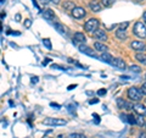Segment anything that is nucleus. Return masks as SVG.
Returning a JSON list of instances; mask_svg holds the SVG:
<instances>
[{
	"label": "nucleus",
	"instance_id": "obj_1",
	"mask_svg": "<svg viewBox=\"0 0 146 138\" xmlns=\"http://www.w3.org/2000/svg\"><path fill=\"white\" fill-rule=\"evenodd\" d=\"M133 32H134V34L136 37H139V38H141V39H144L146 37V27H145V25L143 23V22H140V21H138L134 25Z\"/></svg>",
	"mask_w": 146,
	"mask_h": 138
},
{
	"label": "nucleus",
	"instance_id": "obj_2",
	"mask_svg": "<svg viewBox=\"0 0 146 138\" xmlns=\"http://www.w3.org/2000/svg\"><path fill=\"white\" fill-rule=\"evenodd\" d=\"M128 96H129L130 100L139 102V100L143 99V93H141V90L138 89L136 87H130V88L128 89Z\"/></svg>",
	"mask_w": 146,
	"mask_h": 138
},
{
	"label": "nucleus",
	"instance_id": "obj_3",
	"mask_svg": "<svg viewBox=\"0 0 146 138\" xmlns=\"http://www.w3.org/2000/svg\"><path fill=\"white\" fill-rule=\"evenodd\" d=\"M98 27H99V21L96 18H90V20H88L85 22L84 29L86 32H95L98 29Z\"/></svg>",
	"mask_w": 146,
	"mask_h": 138
},
{
	"label": "nucleus",
	"instance_id": "obj_4",
	"mask_svg": "<svg viewBox=\"0 0 146 138\" xmlns=\"http://www.w3.org/2000/svg\"><path fill=\"white\" fill-rule=\"evenodd\" d=\"M43 123L50 126H63L66 125V120H63V119H46L43 121Z\"/></svg>",
	"mask_w": 146,
	"mask_h": 138
},
{
	"label": "nucleus",
	"instance_id": "obj_5",
	"mask_svg": "<svg viewBox=\"0 0 146 138\" xmlns=\"http://www.w3.org/2000/svg\"><path fill=\"white\" fill-rule=\"evenodd\" d=\"M130 47L134 50H136V52H145L146 50V44L143 40H134V42H131Z\"/></svg>",
	"mask_w": 146,
	"mask_h": 138
},
{
	"label": "nucleus",
	"instance_id": "obj_6",
	"mask_svg": "<svg viewBox=\"0 0 146 138\" xmlns=\"http://www.w3.org/2000/svg\"><path fill=\"white\" fill-rule=\"evenodd\" d=\"M85 10L83 7H74V10L72 11V15H73V17L74 18H83L84 16H85Z\"/></svg>",
	"mask_w": 146,
	"mask_h": 138
},
{
	"label": "nucleus",
	"instance_id": "obj_7",
	"mask_svg": "<svg viewBox=\"0 0 146 138\" xmlns=\"http://www.w3.org/2000/svg\"><path fill=\"white\" fill-rule=\"evenodd\" d=\"M133 109H134V111L136 114L140 115V116H145V115H146V107H145V105H143V104H140V103L135 104L133 107Z\"/></svg>",
	"mask_w": 146,
	"mask_h": 138
},
{
	"label": "nucleus",
	"instance_id": "obj_8",
	"mask_svg": "<svg viewBox=\"0 0 146 138\" xmlns=\"http://www.w3.org/2000/svg\"><path fill=\"white\" fill-rule=\"evenodd\" d=\"M94 37L96 39H99V40H107V34H106V32L105 31H102V29H96L94 32Z\"/></svg>",
	"mask_w": 146,
	"mask_h": 138
},
{
	"label": "nucleus",
	"instance_id": "obj_9",
	"mask_svg": "<svg viewBox=\"0 0 146 138\" xmlns=\"http://www.w3.org/2000/svg\"><path fill=\"white\" fill-rule=\"evenodd\" d=\"M111 65H113L115 67H118V68H121V70H124L125 68V62L122 60V59L119 58H117V59H113V61Z\"/></svg>",
	"mask_w": 146,
	"mask_h": 138
},
{
	"label": "nucleus",
	"instance_id": "obj_10",
	"mask_svg": "<svg viewBox=\"0 0 146 138\" xmlns=\"http://www.w3.org/2000/svg\"><path fill=\"white\" fill-rule=\"evenodd\" d=\"M79 50L82 53H84L86 55H89V56H94V58H96V55H95V53L91 50L89 47H86V45H79Z\"/></svg>",
	"mask_w": 146,
	"mask_h": 138
},
{
	"label": "nucleus",
	"instance_id": "obj_11",
	"mask_svg": "<svg viewBox=\"0 0 146 138\" xmlns=\"http://www.w3.org/2000/svg\"><path fill=\"white\" fill-rule=\"evenodd\" d=\"M89 7H90L94 12H99L100 10H101V5L99 4L98 0H91V1L89 3Z\"/></svg>",
	"mask_w": 146,
	"mask_h": 138
},
{
	"label": "nucleus",
	"instance_id": "obj_12",
	"mask_svg": "<svg viewBox=\"0 0 146 138\" xmlns=\"http://www.w3.org/2000/svg\"><path fill=\"white\" fill-rule=\"evenodd\" d=\"M73 42L74 43H84L85 42V36L83 33H80V32H77L73 37Z\"/></svg>",
	"mask_w": 146,
	"mask_h": 138
},
{
	"label": "nucleus",
	"instance_id": "obj_13",
	"mask_svg": "<svg viewBox=\"0 0 146 138\" xmlns=\"http://www.w3.org/2000/svg\"><path fill=\"white\" fill-rule=\"evenodd\" d=\"M94 47H95V49L99 50V52H101V53H107V50H108V48L106 47V45L102 44V43H99V42L95 43Z\"/></svg>",
	"mask_w": 146,
	"mask_h": 138
},
{
	"label": "nucleus",
	"instance_id": "obj_14",
	"mask_svg": "<svg viewBox=\"0 0 146 138\" xmlns=\"http://www.w3.org/2000/svg\"><path fill=\"white\" fill-rule=\"evenodd\" d=\"M116 36H117V38H118V39H122V40L127 39V33H125V29L118 28V29L116 31Z\"/></svg>",
	"mask_w": 146,
	"mask_h": 138
},
{
	"label": "nucleus",
	"instance_id": "obj_15",
	"mask_svg": "<svg viewBox=\"0 0 146 138\" xmlns=\"http://www.w3.org/2000/svg\"><path fill=\"white\" fill-rule=\"evenodd\" d=\"M117 105L122 109H131V105L129 103H125L124 100H122V99H117Z\"/></svg>",
	"mask_w": 146,
	"mask_h": 138
},
{
	"label": "nucleus",
	"instance_id": "obj_16",
	"mask_svg": "<svg viewBox=\"0 0 146 138\" xmlns=\"http://www.w3.org/2000/svg\"><path fill=\"white\" fill-rule=\"evenodd\" d=\"M101 60L105 61V62H107V64H112L113 58H112L108 53H102V55H101Z\"/></svg>",
	"mask_w": 146,
	"mask_h": 138
},
{
	"label": "nucleus",
	"instance_id": "obj_17",
	"mask_svg": "<svg viewBox=\"0 0 146 138\" xmlns=\"http://www.w3.org/2000/svg\"><path fill=\"white\" fill-rule=\"evenodd\" d=\"M43 16L46 18V20H52V18L55 17V13H54V11L52 10H50V9H48V10H45L44 12H43Z\"/></svg>",
	"mask_w": 146,
	"mask_h": 138
},
{
	"label": "nucleus",
	"instance_id": "obj_18",
	"mask_svg": "<svg viewBox=\"0 0 146 138\" xmlns=\"http://www.w3.org/2000/svg\"><path fill=\"white\" fill-rule=\"evenodd\" d=\"M135 59L138 60L140 64H143V65H146V55L145 54H140L138 53L135 55Z\"/></svg>",
	"mask_w": 146,
	"mask_h": 138
},
{
	"label": "nucleus",
	"instance_id": "obj_19",
	"mask_svg": "<svg viewBox=\"0 0 146 138\" xmlns=\"http://www.w3.org/2000/svg\"><path fill=\"white\" fill-rule=\"evenodd\" d=\"M63 9H65L66 11H73L74 10V4L73 3H66V4H63Z\"/></svg>",
	"mask_w": 146,
	"mask_h": 138
},
{
	"label": "nucleus",
	"instance_id": "obj_20",
	"mask_svg": "<svg viewBox=\"0 0 146 138\" xmlns=\"http://www.w3.org/2000/svg\"><path fill=\"white\" fill-rule=\"evenodd\" d=\"M102 1V6L105 7H110V6H112V4L116 1V0H101Z\"/></svg>",
	"mask_w": 146,
	"mask_h": 138
},
{
	"label": "nucleus",
	"instance_id": "obj_21",
	"mask_svg": "<svg viewBox=\"0 0 146 138\" xmlns=\"http://www.w3.org/2000/svg\"><path fill=\"white\" fill-rule=\"evenodd\" d=\"M54 27L58 32H60V33H65V27H63L62 25H60V23H57V22H56V23H54Z\"/></svg>",
	"mask_w": 146,
	"mask_h": 138
},
{
	"label": "nucleus",
	"instance_id": "obj_22",
	"mask_svg": "<svg viewBox=\"0 0 146 138\" xmlns=\"http://www.w3.org/2000/svg\"><path fill=\"white\" fill-rule=\"evenodd\" d=\"M128 122H129L130 125H135V123H136V119L134 117L133 114H129V115H128Z\"/></svg>",
	"mask_w": 146,
	"mask_h": 138
},
{
	"label": "nucleus",
	"instance_id": "obj_23",
	"mask_svg": "<svg viewBox=\"0 0 146 138\" xmlns=\"http://www.w3.org/2000/svg\"><path fill=\"white\" fill-rule=\"evenodd\" d=\"M129 70H130V71H133V72H135V73H139V72L141 71V68H140L139 66H136V65H130Z\"/></svg>",
	"mask_w": 146,
	"mask_h": 138
},
{
	"label": "nucleus",
	"instance_id": "obj_24",
	"mask_svg": "<svg viewBox=\"0 0 146 138\" xmlns=\"http://www.w3.org/2000/svg\"><path fill=\"white\" fill-rule=\"evenodd\" d=\"M136 123H138L139 126H144V125H145V121H144L143 116H140V115H139V116L136 117Z\"/></svg>",
	"mask_w": 146,
	"mask_h": 138
},
{
	"label": "nucleus",
	"instance_id": "obj_25",
	"mask_svg": "<svg viewBox=\"0 0 146 138\" xmlns=\"http://www.w3.org/2000/svg\"><path fill=\"white\" fill-rule=\"evenodd\" d=\"M43 44H44L48 49H51V48H52V47H51V43H50V39H48V38L43 39Z\"/></svg>",
	"mask_w": 146,
	"mask_h": 138
},
{
	"label": "nucleus",
	"instance_id": "obj_26",
	"mask_svg": "<svg viewBox=\"0 0 146 138\" xmlns=\"http://www.w3.org/2000/svg\"><path fill=\"white\" fill-rule=\"evenodd\" d=\"M70 138H85L84 135H80V133H73L70 136Z\"/></svg>",
	"mask_w": 146,
	"mask_h": 138
},
{
	"label": "nucleus",
	"instance_id": "obj_27",
	"mask_svg": "<svg viewBox=\"0 0 146 138\" xmlns=\"http://www.w3.org/2000/svg\"><path fill=\"white\" fill-rule=\"evenodd\" d=\"M31 26H32V21L31 20H25V27L26 28H29Z\"/></svg>",
	"mask_w": 146,
	"mask_h": 138
},
{
	"label": "nucleus",
	"instance_id": "obj_28",
	"mask_svg": "<svg viewBox=\"0 0 146 138\" xmlns=\"http://www.w3.org/2000/svg\"><path fill=\"white\" fill-rule=\"evenodd\" d=\"M128 26H129V22H124V23H121V25H119V28H122V29H125Z\"/></svg>",
	"mask_w": 146,
	"mask_h": 138
},
{
	"label": "nucleus",
	"instance_id": "obj_29",
	"mask_svg": "<svg viewBox=\"0 0 146 138\" xmlns=\"http://www.w3.org/2000/svg\"><path fill=\"white\" fill-rule=\"evenodd\" d=\"M141 93L146 94V83H144L143 86H141Z\"/></svg>",
	"mask_w": 146,
	"mask_h": 138
},
{
	"label": "nucleus",
	"instance_id": "obj_30",
	"mask_svg": "<svg viewBox=\"0 0 146 138\" xmlns=\"http://www.w3.org/2000/svg\"><path fill=\"white\" fill-rule=\"evenodd\" d=\"M98 94H99V95H105V94H106V89H104V88L100 89V90L98 92Z\"/></svg>",
	"mask_w": 146,
	"mask_h": 138
},
{
	"label": "nucleus",
	"instance_id": "obj_31",
	"mask_svg": "<svg viewBox=\"0 0 146 138\" xmlns=\"http://www.w3.org/2000/svg\"><path fill=\"white\" fill-rule=\"evenodd\" d=\"M94 117H95V121H96V123H99V121H100L99 115H98V114H94Z\"/></svg>",
	"mask_w": 146,
	"mask_h": 138
},
{
	"label": "nucleus",
	"instance_id": "obj_32",
	"mask_svg": "<svg viewBox=\"0 0 146 138\" xmlns=\"http://www.w3.org/2000/svg\"><path fill=\"white\" fill-rule=\"evenodd\" d=\"M96 103H99L98 99H91L90 102H89V104H96Z\"/></svg>",
	"mask_w": 146,
	"mask_h": 138
},
{
	"label": "nucleus",
	"instance_id": "obj_33",
	"mask_svg": "<svg viewBox=\"0 0 146 138\" xmlns=\"http://www.w3.org/2000/svg\"><path fill=\"white\" fill-rule=\"evenodd\" d=\"M36 82H38V77H32V83H36Z\"/></svg>",
	"mask_w": 146,
	"mask_h": 138
},
{
	"label": "nucleus",
	"instance_id": "obj_34",
	"mask_svg": "<svg viewBox=\"0 0 146 138\" xmlns=\"http://www.w3.org/2000/svg\"><path fill=\"white\" fill-rule=\"evenodd\" d=\"M49 61H50V59H45V61H43V65L45 66V65H46V64H48Z\"/></svg>",
	"mask_w": 146,
	"mask_h": 138
},
{
	"label": "nucleus",
	"instance_id": "obj_35",
	"mask_svg": "<svg viewBox=\"0 0 146 138\" xmlns=\"http://www.w3.org/2000/svg\"><path fill=\"white\" fill-rule=\"evenodd\" d=\"M50 105H51V107H55V108H60V105H58V104H54V103H51Z\"/></svg>",
	"mask_w": 146,
	"mask_h": 138
},
{
	"label": "nucleus",
	"instance_id": "obj_36",
	"mask_svg": "<svg viewBox=\"0 0 146 138\" xmlns=\"http://www.w3.org/2000/svg\"><path fill=\"white\" fill-rule=\"evenodd\" d=\"M16 20H17V21L21 20V15H20V13H17V15H16Z\"/></svg>",
	"mask_w": 146,
	"mask_h": 138
},
{
	"label": "nucleus",
	"instance_id": "obj_37",
	"mask_svg": "<svg viewBox=\"0 0 146 138\" xmlns=\"http://www.w3.org/2000/svg\"><path fill=\"white\" fill-rule=\"evenodd\" d=\"M76 84H73V86H70V87H68V90H71V89H73V88H76Z\"/></svg>",
	"mask_w": 146,
	"mask_h": 138
},
{
	"label": "nucleus",
	"instance_id": "obj_38",
	"mask_svg": "<svg viewBox=\"0 0 146 138\" xmlns=\"http://www.w3.org/2000/svg\"><path fill=\"white\" fill-rule=\"evenodd\" d=\"M60 0H50V3H55V4H58Z\"/></svg>",
	"mask_w": 146,
	"mask_h": 138
},
{
	"label": "nucleus",
	"instance_id": "obj_39",
	"mask_svg": "<svg viewBox=\"0 0 146 138\" xmlns=\"http://www.w3.org/2000/svg\"><path fill=\"white\" fill-rule=\"evenodd\" d=\"M143 18H144V21H145V23H146V11L144 12V15H143Z\"/></svg>",
	"mask_w": 146,
	"mask_h": 138
},
{
	"label": "nucleus",
	"instance_id": "obj_40",
	"mask_svg": "<svg viewBox=\"0 0 146 138\" xmlns=\"http://www.w3.org/2000/svg\"><path fill=\"white\" fill-rule=\"evenodd\" d=\"M121 80H129V77H127V76H122V77H121Z\"/></svg>",
	"mask_w": 146,
	"mask_h": 138
},
{
	"label": "nucleus",
	"instance_id": "obj_41",
	"mask_svg": "<svg viewBox=\"0 0 146 138\" xmlns=\"http://www.w3.org/2000/svg\"><path fill=\"white\" fill-rule=\"evenodd\" d=\"M139 1H141V0H139Z\"/></svg>",
	"mask_w": 146,
	"mask_h": 138
},
{
	"label": "nucleus",
	"instance_id": "obj_42",
	"mask_svg": "<svg viewBox=\"0 0 146 138\" xmlns=\"http://www.w3.org/2000/svg\"><path fill=\"white\" fill-rule=\"evenodd\" d=\"M145 102H146V99H145Z\"/></svg>",
	"mask_w": 146,
	"mask_h": 138
}]
</instances>
